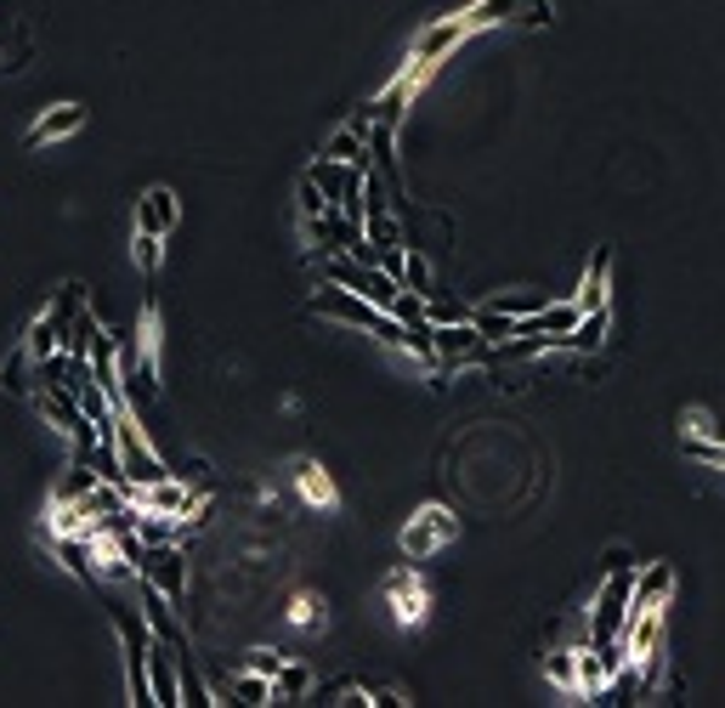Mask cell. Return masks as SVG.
Wrapping results in <instances>:
<instances>
[{"label":"cell","mask_w":725,"mask_h":708,"mask_svg":"<svg viewBox=\"0 0 725 708\" xmlns=\"http://www.w3.org/2000/svg\"><path fill=\"white\" fill-rule=\"evenodd\" d=\"M108 618H114V635H120V657H125V697L136 708H148L154 691H148V646H154V629L142 618V606L108 595Z\"/></svg>","instance_id":"1"},{"label":"cell","mask_w":725,"mask_h":708,"mask_svg":"<svg viewBox=\"0 0 725 708\" xmlns=\"http://www.w3.org/2000/svg\"><path fill=\"white\" fill-rule=\"evenodd\" d=\"M114 454H120L125 482H136V488H148V482H165V477H170V465L154 454L148 437H142V425H136L131 408H120V419H114Z\"/></svg>","instance_id":"2"},{"label":"cell","mask_w":725,"mask_h":708,"mask_svg":"<svg viewBox=\"0 0 725 708\" xmlns=\"http://www.w3.org/2000/svg\"><path fill=\"white\" fill-rule=\"evenodd\" d=\"M131 566H136V579H148L154 590H165V601L187 618V550L182 544H142Z\"/></svg>","instance_id":"3"},{"label":"cell","mask_w":725,"mask_h":708,"mask_svg":"<svg viewBox=\"0 0 725 708\" xmlns=\"http://www.w3.org/2000/svg\"><path fill=\"white\" fill-rule=\"evenodd\" d=\"M329 283H341V290H352V295H363V301H374V306H392L397 290H403V283L385 272V267L352 261V256H341V250L329 256Z\"/></svg>","instance_id":"4"},{"label":"cell","mask_w":725,"mask_h":708,"mask_svg":"<svg viewBox=\"0 0 725 708\" xmlns=\"http://www.w3.org/2000/svg\"><path fill=\"white\" fill-rule=\"evenodd\" d=\"M630 590H635V566H618V573L601 579L595 606H590V635L595 641H618L623 618H630Z\"/></svg>","instance_id":"5"},{"label":"cell","mask_w":725,"mask_h":708,"mask_svg":"<svg viewBox=\"0 0 725 708\" xmlns=\"http://www.w3.org/2000/svg\"><path fill=\"white\" fill-rule=\"evenodd\" d=\"M448 539H459V516L454 510H443V504H425L414 522L403 528V555H414V561H425L437 544H448Z\"/></svg>","instance_id":"6"},{"label":"cell","mask_w":725,"mask_h":708,"mask_svg":"<svg viewBox=\"0 0 725 708\" xmlns=\"http://www.w3.org/2000/svg\"><path fill=\"white\" fill-rule=\"evenodd\" d=\"M312 312H318V317H334V323H346V329H369V335L385 323V306H374V301L341 290V283H323V295L312 301Z\"/></svg>","instance_id":"7"},{"label":"cell","mask_w":725,"mask_h":708,"mask_svg":"<svg viewBox=\"0 0 725 708\" xmlns=\"http://www.w3.org/2000/svg\"><path fill=\"white\" fill-rule=\"evenodd\" d=\"M136 590H142V618H148L154 641H165L176 657H182V652H193V646H187V624H182V612L165 601V590H154L148 579H136Z\"/></svg>","instance_id":"8"},{"label":"cell","mask_w":725,"mask_h":708,"mask_svg":"<svg viewBox=\"0 0 725 708\" xmlns=\"http://www.w3.org/2000/svg\"><path fill=\"white\" fill-rule=\"evenodd\" d=\"M470 40V29H465V12H454V18H437V23H425L420 29V40H414V58L420 63H431V69H443L459 45Z\"/></svg>","instance_id":"9"},{"label":"cell","mask_w":725,"mask_h":708,"mask_svg":"<svg viewBox=\"0 0 725 708\" xmlns=\"http://www.w3.org/2000/svg\"><path fill=\"white\" fill-rule=\"evenodd\" d=\"M674 595V566L669 561H652V566H635V590H630V618L635 612H663Z\"/></svg>","instance_id":"10"},{"label":"cell","mask_w":725,"mask_h":708,"mask_svg":"<svg viewBox=\"0 0 725 708\" xmlns=\"http://www.w3.org/2000/svg\"><path fill=\"white\" fill-rule=\"evenodd\" d=\"M431 335H437V363H470V357H481V341L476 335V323L470 317H448V323H431Z\"/></svg>","instance_id":"11"},{"label":"cell","mask_w":725,"mask_h":708,"mask_svg":"<svg viewBox=\"0 0 725 708\" xmlns=\"http://www.w3.org/2000/svg\"><path fill=\"white\" fill-rule=\"evenodd\" d=\"M148 691L159 708H182V675H176V652L165 641L148 646Z\"/></svg>","instance_id":"12"},{"label":"cell","mask_w":725,"mask_h":708,"mask_svg":"<svg viewBox=\"0 0 725 708\" xmlns=\"http://www.w3.org/2000/svg\"><path fill=\"white\" fill-rule=\"evenodd\" d=\"M578 312H595V306H612V250L601 244L584 267V278H578Z\"/></svg>","instance_id":"13"},{"label":"cell","mask_w":725,"mask_h":708,"mask_svg":"<svg viewBox=\"0 0 725 708\" xmlns=\"http://www.w3.org/2000/svg\"><path fill=\"white\" fill-rule=\"evenodd\" d=\"M176 221H182V199L170 194V187H148V194L136 199V227H148V232H159V239H170Z\"/></svg>","instance_id":"14"},{"label":"cell","mask_w":725,"mask_h":708,"mask_svg":"<svg viewBox=\"0 0 725 708\" xmlns=\"http://www.w3.org/2000/svg\"><path fill=\"white\" fill-rule=\"evenodd\" d=\"M85 125V108L80 103H58V108H45L40 119H34V131H29V148H45V142H63V136H74Z\"/></svg>","instance_id":"15"},{"label":"cell","mask_w":725,"mask_h":708,"mask_svg":"<svg viewBox=\"0 0 725 708\" xmlns=\"http://www.w3.org/2000/svg\"><path fill=\"white\" fill-rule=\"evenodd\" d=\"M607 329H612V306H595L572 323V335H561V352H601L607 341Z\"/></svg>","instance_id":"16"},{"label":"cell","mask_w":725,"mask_h":708,"mask_svg":"<svg viewBox=\"0 0 725 708\" xmlns=\"http://www.w3.org/2000/svg\"><path fill=\"white\" fill-rule=\"evenodd\" d=\"M216 702H238V708H261V702H272V675H261V669H238V675L227 680V691H221Z\"/></svg>","instance_id":"17"},{"label":"cell","mask_w":725,"mask_h":708,"mask_svg":"<svg viewBox=\"0 0 725 708\" xmlns=\"http://www.w3.org/2000/svg\"><path fill=\"white\" fill-rule=\"evenodd\" d=\"M312 664H301V657H283L278 664V675H272V702H301V697H312Z\"/></svg>","instance_id":"18"},{"label":"cell","mask_w":725,"mask_h":708,"mask_svg":"<svg viewBox=\"0 0 725 708\" xmlns=\"http://www.w3.org/2000/svg\"><path fill=\"white\" fill-rule=\"evenodd\" d=\"M385 590H392L397 624H408V629H414V624H425V606H431V601H425V590H420L408 573H392V584H385Z\"/></svg>","instance_id":"19"},{"label":"cell","mask_w":725,"mask_h":708,"mask_svg":"<svg viewBox=\"0 0 725 708\" xmlns=\"http://www.w3.org/2000/svg\"><path fill=\"white\" fill-rule=\"evenodd\" d=\"M607 686H612V675H607V664H601V646H595V641L578 646V691H572V697H607Z\"/></svg>","instance_id":"20"},{"label":"cell","mask_w":725,"mask_h":708,"mask_svg":"<svg viewBox=\"0 0 725 708\" xmlns=\"http://www.w3.org/2000/svg\"><path fill=\"white\" fill-rule=\"evenodd\" d=\"M323 159H334V165H358V159H369V142H363V125L352 119V125H341L329 142H323Z\"/></svg>","instance_id":"21"},{"label":"cell","mask_w":725,"mask_h":708,"mask_svg":"<svg viewBox=\"0 0 725 708\" xmlns=\"http://www.w3.org/2000/svg\"><path fill=\"white\" fill-rule=\"evenodd\" d=\"M23 352L40 363V357H52V352H63V323L52 317V312H40L34 323H29V335H23Z\"/></svg>","instance_id":"22"},{"label":"cell","mask_w":725,"mask_h":708,"mask_svg":"<svg viewBox=\"0 0 725 708\" xmlns=\"http://www.w3.org/2000/svg\"><path fill=\"white\" fill-rule=\"evenodd\" d=\"M516 7H521V0H470V7H465V29H470V34L499 29V23L516 18Z\"/></svg>","instance_id":"23"},{"label":"cell","mask_w":725,"mask_h":708,"mask_svg":"<svg viewBox=\"0 0 725 708\" xmlns=\"http://www.w3.org/2000/svg\"><path fill=\"white\" fill-rule=\"evenodd\" d=\"M470 323H476V335L488 341V346H505V341L516 335V317H510V312H499V306H476V312H470Z\"/></svg>","instance_id":"24"},{"label":"cell","mask_w":725,"mask_h":708,"mask_svg":"<svg viewBox=\"0 0 725 708\" xmlns=\"http://www.w3.org/2000/svg\"><path fill=\"white\" fill-rule=\"evenodd\" d=\"M397 283H403V290H414V295H437V278H431V261L408 244V256H403V272H397Z\"/></svg>","instance_id":"25"},{"label":"cell","mask_w":725,"mask_h":708,"mask_svg":"<svg viewBox=\"0 0 725 708\" xmlns=\"http://www.w3.org/2000/svg\"><path fill=\"white\" fill-rule=\"evenodd\" d=\"M29 374H34V357L18 346V352H12V363L0 368V386H7L12 397H34V381H29Z\"/></svg>","instance_id":"26"},{"label":"cell","mask_w":725,"mask_h":708,"mask_svg":"<svg viewBox=\"0 0 725 708\" xmlns=\"http://www.w3.org/2000/svg\"><path fill=\"white\" fill-rule=\"evenodd\" d=\"M545 675H550V680H556L567 697H572V691H578V646H561V652H550V657H545Z\"/></svg>","instance_id":"27"},{"label":"cell","mask_w":725,"mask_h":708,"mask_svg":"<svg viewBox=\"0 0 725 708\" xmlns=\"http://www.w3.org/2000/svg\"><path fill=\"white\" fill-rule=\"evenodd\" d=\"M159 256H165V239H159V232H148V227H136V232H131V261H136V272H154Z\"/></svg>","instance_id":"28"},{"label":"cell","mask_w":725,"mask_h":708,"mask_svg":"<svg viewBox=\"0 0 725 708\" xmlns=\"http://www.w3.org/2000/svg\"><path fill=\"white\" fill-rule=\"evenodd\" d=\"M176 675H182V702H193V708L216 702V697H210V686L199 680V669H193V652H182V657H176Z\"/></svg>","instance_id":"29"},{"label":"cell","mask_w":725,"mask_h":708,"mask_svg":"<svg viewBox=\"0 0 725 708\" xmlns=\"http://www.w3.org/2000/svg\"><path fill=\"white\" fill-rule=\"evenodd\" d=\"M301 493L312 499V504H334V482H329V470H318V465H301Z\"/></svg>","instance_id":"30"},{"label":"cell","mask_w":725,"mask_h":708,"mask_svg":"<svg viewBox=\"0 0 725 708\" xmlns=\"http://www.w3.org/2000/svg\"><path fill=\"white\" fill-rule=\"evenodd\" d=\"M686 454H692L697 465H714V470H725V442H714V437H686Z\"/></svg>","instance_id":"31"},{"label":"cell","mask_w":725,"mask_h":708,"mask_svg":"<svg viewBox=\"0 0 725 708\" xmlns=\"http://www.w3.org/2000/svg\"><path fill=\"white\" fill-rule=\"evenodd\" d=\"M329 210V199H323V187L312 181V176H301V216H323Z\"/></svg>","instance_id":"32"},{"label":"cell","mask_w":725,"mask_h":708,"mask_svg":"<svg viewBox=\"0 0 725 708\" xmlns=\"http://www.w3.org/2000/svg\"><path fill=\"white\" fill-rule=\"evenodd\" d=\"M278 664H283L278 652H250V669H261V675H278Z\"/></svg>","instance_id":"33"},{"label":"cell","mask_w":725,"mask_h":708,"mask_svg":"<svg viewBox=\"0 0 725 708\" xmlns=\"http://www.w3.org/2000/svg\"><path fill=\"white\" fill-rule=\"evenodd\" d=\"M601 566H607V573H618V566H635V561H630V550L618 544V550H607V561H601Z\"/></svg>","instance_id":"34"},{"label":"cell","mask_w":725,"mask_h":708,"mask_svg":"<svg viewBox=\"0 0 725 708\" xmlns=\"http://www.w3.org/2000/svg\"><path fill=\"white\" fill-rule=\"evenodd\" d=\"M289 618H296V624H312V601H307V595H301V601H296V606H289Z\"/></svg>","instance_id":"35"}]
</instances>
